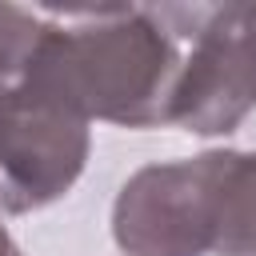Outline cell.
<instances>
[{
  "instance_id": "obj_1",
  "label": "cell",
  "mask_w": 256,
  "mask_h": 256,
  "mask_svg": "<svg viewBox=\"0 0 256 256\" xmlns=\"http://www.w3.org/2000/svg\"><path fill=\"white\" fill-rule=\"evenodd\" d=\"M156 8H76L48 32L24 76L64 96L88 124L156 128L172 116L180 48Z\"/></svg>"
},
{
  "instance_id": "obj_2",
  "label": "cell",
  "mask_w": 256,
  "mask_h": 256,
  "mask_svg": "<svg viewBox=\"0 0 256 256\" xmlns=\"http://www.w3.org/2000/svg\"><path fill=\"white\" fill-rule=\"evenodd\" d=\"M236 152H200L132 172L112 204V240L124 256H208L220 196Z\"/></svg>"
},
{
  "instance_id": "obj_3",
  "label": "cell",
  "mask_w": 256,
  "mask_h": 256,
  "mask_svg": "<svg viewBox=\"0 0 256 256\" xmlns=\"http://www.w3.org/2000/svg\"><path fill=\"white\" fill-rule=\"evenodd\" d=\"M88 120L52 88L20 76L0 88V212L24 216L56 204L84 172Z\"/></svg>"
},
{
  "instance_id": "obj_4",
  "label": "cell",
  "mask_w": 256,
  "mask_h": 256,
  "mask_svg": "<svg viewBox=\"0 0 256 256\" xmlns=\"http://www.w3.org/2000/svg\"><path fill=\"white\" fill-rule=\"evenodd\" d=\"M192 52L180 64L168 124L228 136L256 108V0L192 8Z\"/></svg>"
},
{
  "instance_id": "obj_5",
  "label": "cell",
  "mask_w": 256,
  "mask_h": 256,
  "mask_svg": "<svg viewBox=\"0 0 256 256\" xmlns=\"http://www.w3.org/2000/svg\"><path fill=\"white\" fill-rule=\"evenodd\" d=\"M212 256H256V152H236L228 168Z\"/></svg>"
},
{
  "instance_id": "obj_6",
  "label": "cell",
  "mask_w": 256,
  "mask_h": 256,
  "mask_svg": "<svg viewBox=\"0 0 256 256\" xmlns=\"http://www.w3.org/2000/svg\"><path fill=\"white\" fill-rule=\"evenodd\" d=\"M44 32H48V20L40 12L16 8V4H0V88L28 72Z\"/></svg>"
},
{
  "instance_id": "obj_7",
  "label": "cell",
  "mask_w": 256,
  "mask_h": 256,
  "mask_svg": "<svg viewBox=\"0 0 256 256\" xmlns=\"http://www.w3.org/2000/svg\"><path fill=\"white\" fill-rule=\"evenodd\" d=\"M0 256H24V252H20V244L12 240V232L4 228V220H0Z\"/></svg>"
}]
</instances>
